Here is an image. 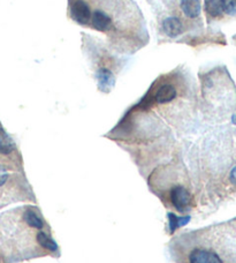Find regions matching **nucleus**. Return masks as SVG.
Wrapping results in <instances>:
<instances>
[{
  "label": "nucleus",
  "instance_id": "f257e3e1",
  "mask_svg": "<svg viewBox=\"0 0 236 263\" xmlns=\"http://www.w3.org/2000/svg\"><path fill=\"white\" fill-rule=\"evenodd\" d=\"M68 16L103 34L117 54H134L149 42L145 18L134 0H68Z\"/></svg>",
  "mask_w": 236,
  "mask_h": 263
},
{
  "label": "nucleus",
  "instance_id": "f03ea898",
  "mask_svg": "<svg viewBox=\"0 0 236 263\" xmlns=\"http://www.w3.org/2000/svg\"><path fill=\"white\" fill-rule=\"evenodd\" d=\"M0 252L4 263H21L61 251L38 205L16 206L0 214Z\"/></svg>",
  "mask_w": 236,
  "mask_h": 263
},
{
  "label": "nucleus",
  "instance_id": "7ed1b4c3",
  "mask_svg": "<svg viewBox=\"0 0 236 263\" xmlns=\"http://www.w3.org/2000/svg\"><path fill=\"white\" fill-rule=\"evenodd\" d=\"M174 263H236V237L217 225L182 232L169 241Z\"/></svg>",
  "mask_w": 236,
  "mask_h": 263
},
{
  "label": "nucleus",
  "instance_id": "20e7f679",
  "mask_svg": "<svg viewBox=\"0 0 236 263\" xmlns=\"http://www.w3.org/2000/svg\"><path fill=\"white\" fill-rule=\"evenodd\" d=\"M148 178L150 191L163 202L166 209L181 216L193 208V195L187 170L175 162L160 164L151 171Z\"/></svg>",
  "mask_w": 236,
  "mask_h": 263
},
{
  "label": "nucleus",
  "instance_id": "39448f33",
  "mask_svg": "<svg viewBox=\"0 0 236 263\" xmlns=\"http://www.w3.org/2000/svg\"><path fill=\"white\" fill-rule=\"evenodd\" d=\"M84 50H87V57L93 69V77L96 80L99 91L108 93L113 90L116 83L117 72L122 68L125 62L115 57L114 51L103 44L101 40L93 37H84Z\"/></svg>",
  "mask_w": 236,
  "mask_h": 263
},
{
  "label": "nucleus",
  "instance_id": "423d86ee",
  "mask_svg": "<svg viewBox=\"0 0 236 263\" xmlns=\"http://www.w3.org/2000/svg\"><path fill=\"white\" fill-rule=\"evenodd\" d=\"M18 202L37 203L34 189L26 172L0 164V210Z\"/></svg>",
  "mask_w": 236,
  "mask_h": 263
},
{
  "label": "nucleus",
  "instance_id": "0eeeda50",
  "mask_svg": "<svg viewBox=\"0 0 236 263\" xmlns=\"http://www.w3.org/2000/svg\"><path fill=\"white\" fill-rule=\"evenodd\" d=\"M0 164L25 171L20 149L12 136L5 130L2 123H0Z\"/></svg>",
  "mask_w": 236,
  "mask_h": 263
},
{
  "label": "nucleus",
  "instance_id": "6e6552de",
  "mask_svg": "<svg viewBox=\"0 0 236 263\" xmlns=\"http://www.w3.org/2000/svg\"><path fill=\"white\" fill-rule=\"evenodd\" d=\"M204 11L209 21L236 16V0H204Z\"/></svg>",
  "mask_w": 236,
  "mask_h": 263
},
{
  "label": "nucleus",
  "instance_id": "1a4fd4ad",
  "mask_svg": "<svg viewBox=\"0 0 236 263\" xmlns=\"http://www.w3.org/2000/svg\"><path fill=\"white\" fill-rule=\"evenodd\" d=\"M168 219H169V224H168V229L169 234H174L176 232V230L180 229L181 227H185L186 224L189 223L190 220V216H178L174 213H167Z\"/></svg>",
  "mask_w": 236,
  "mask_h": 263
},
{
  "label": "nucleus",
  "instance_id": "9d476101",
  "mask_svg": "<svg viewBox=\"0 0 236 263\" xmlns=\"http://www.w3.org/2000/svg\"><path fill=\"white\" fill-rule=\"evenodd\" d=\"M230 178H232V180L236 181V167L232 171V173H230Z\"/></svg>",
  "mask_w": 236,
  "mask_h": 263
},
{
  "label": "nucleus",
  "instance_id": "9b49d317",
  "mask_svg": "<svg viewBox=\"0 0 236 263\" xmlns=\"http://www.w3.org/2000/svg\"><path fill=\"white\" fill-rule=\"evenodd\" d=\"M0 263H4V261H3V256H2V252H0Z\"/></svg>",
  "mask_w": 236,
  "mask_h": 263
},
{
  "label": "nucleus",
  "instance_id": "f8f14e48",
  "mask_svg": "<svg viewBox=\"0 0 236 263\" xmlns=\"http://www.w3.org/2000/svg\"><path fill=\"white\" fill-rule=\"evenodd\" d=\"M234 123L236 124V117H235V118H234Z\"/></svg>",
  "mask_w": 236,
  "mask_h": 263
}]
</instances>
